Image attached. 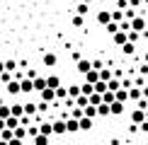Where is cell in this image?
<instances>
[{"mask_svg":"<svg viewBox=\"0 0 148 145\" xmlns=\"http://www.w3.org/2000/svg\"><path fill=\"white\" fill-rule=\"evenodd\" d=\"M41 63H44L46 68H53V65L58 63V56H56V53H53V51H46L44 56H41Z\"/></svg>","mask_w":148,"mask_h":145,"instance_id":"obj_1","label":"cell"},{"mask_svg":"<svg viewBox=\"0 0 148 145\" xmlns=\"http://www.w3.org/2000/svg\"><path fill=\"white\" fill-rule=\"evenodd\" d=\"M143 29H146V17H141V15H136V17H134V20H131V32H143Z\"/></svg>","mask_w":148,"mask_h":145,"instance_id":"obj_2","label":"cell"},{"mask_svg":"<svg viewBox=\"0 0 148 145\" xmlns=\"http://www.w3.org/2000/svg\"><path fill=\"white\" fill-rule=\"evenodd\" d=\"M131 121H134V126H141L146 121V111L143 109H134L131 111Z\"/></svg>","mask_w":148,"mask_h":145,"instance_id":"obj_3","label":"cell"},{"mask_svg":"<svg viewBox=\"0 0 148 145\" xmlns=\"http://www.w3.org/2000/svg\"><path fill=\"white\" fill-rule=\"evenodd\" d=\"M75 70H78V72H83V75H88V72L92 70V60H88V58H80Z\"/></svg>","mask_w":148,"mask_h":145,"instance_id":"obj_4","label":"cell"},{"mask_svg":"<svg viewBox=\"0 0 148 145\" xmlns=\"http://www.w3.org/2000/svg\"><path fill=\"white\" fill-rule=\"evenodd\" d=\"M97 22L107 27V24L112 22V10H100V12H97Z\"/></svg>","mask_w":148,"mask_h":145,"instance_id":"obj_5","label":"cell"},{"mask_svg":"<svg viewBox=\"0 0 148 145\" xmlns=\"http://www.w3.org/2000/svg\"><path fill=\"white\" fill-rule=\"evenodd\" d=\"M53 99H56V89L46 87L44 92H41V102H44V104H49V102H53Z\"/></svg>","mask_w":148,"mask_h":145,"instance_id":"obj_6","label":"cell"},{"mask_svg":"<svg viewBox=\"0 0 148 145\" xmlns=\"http://www.w3.org/2000/svg\"><path fill=\"white\" fill-rule=\"evenodd\" d=\"M51 126H53V133H56V136H63V133H68V131H66V121H61V119H56Z\"/></svg>","mask_w":148,"mask_h":145,"instance_id":"obj_7","label":"cell"},{"mask_svg":"<svg viewBox=\"0 0 148 145\" xmlns=\"http://www.w3.org/2000/svg\"><path fill=\"white\" fill-rule=\"evenodd\" d=\"M114 44H119V46H124V44H129V32H116L114 36Z\"/></svg>","mask_w":148,"mask_h":145,"instance_id":"obj_8","label":"cell"},{"mask_svg":"<svg viewBox=\"0 0 148 145\" xmlns=\"http://www.w3.org/2000/svg\"><path fill=\"white\" fill-rule=\"evenodd\" d=\"M85 82H88V85H92V87H95V85L100 82V72H97V70H90L88 75H85Z\"/></svg>","mask_w":148,"mask_h":145,"instance_id":"obj_9","label":"cell"},{"mask_svg":"<svg viewBox=\"0 0 148 145\" xmlns=\"http://www.w3.org/2000/svg\"><path fill=\"white\" fill-rule=\"evenodd\" d=\"M20 89L22 92H34V80H29V77L20 80Z\"/></svg>","mask_w":148,"mask_h":145,"instance_id":"obj_10","label":"cell"},{"mask_svg":"<svg viewBox=\"0 0 148 145\" xmlns=\"http://www.w3.org/2000/svg\"><path fill=\"white\" fill-rule=\"evenodd\" d=\"M34 89H36V92H44V89H46V77L36 75L34 77Z\"/></svg>","mask_w":148,"mask_h":145,"instance_id":"obj_11","label":"cell"},{"mask_svg":"<svg viewBox=\"0 0 148 145\" xmlns=\"http://www.w3.org/2000/svg\"><path fill=\"white\" fill-rule=\"evenodd\" d=\"M10 111H12V116H15V119H22L24 116V104H12Z\"/></svg>","mask_w":148,"mask_h":145,"instance_id":"obj_12","label":"cell"},{"mask_svg":"<svg viewBox=\"0 0 148 145\" xmlns=\"http://www.w3.org/2000/svg\"><path fill=\"white\" fill-rule=\"evenodd\" d=\"M66 131H68V133H78L80 131V123L75 119H68V121H66Z\"/></svg>","mask_w":148,"mask_h":145,"instance_id":"obj_13","label":"cell"},{"mask_svg":"<svg viewBox=\"0 0 148 145\" xmlns=\"http://www.w3.org/2000/svg\"><path fill=\"white\" fill-rule=\"evenodd\" d=\"M46 87H51V89H58V87H61V80H58L56 75H49V77H46Z\"/></svg>","mask_w":148,"mask_h":145,"instance_id":"obj_14","label":"cell"},{"mask_svg":"<svg viewBox=\"0 0 148 145\" xmlns=\"http://www.w3.org/2000/svg\"><path fill=\"white\" fill-rule=\"evenodd\" d=\"M126 99H129V89H124V87H121L119 92H114V102H121V104H124Z\"/></svg>","mask_w":148,"mask_h":145,"instance_id":"obj_15","label":"cell"},{"mask_svg":"<svg viewBox=\"0 0 148 145\" xmlns=\"http://www.w3.org/2000/svg\"><path fill=\"white\" fill-rule=\"evenodd\" d=\"M109 109H112V114H114V116L124 114V104H121V102H112V104H109Z\"/></svg>","mask_w":148,"mask_h":145,"instance_id":"obj_16","label":"cell"},{"mask_svg":"<svg viewBox=\"0 0 148 145\" xmlns=\"http://www.w3.org/2000/svg\"><path fill=\"white\" fill-rule=\"evenodd\" d=\"M68 97L71 99H78L80 97V85H68Z\"/></svg>","mask_w":148,"mask_h":145,"instance_id":"obj_17","label":"cell"},{"mask_svg":"<svg viewBox=\"0 0 148 145\" xmlns=\"http://www.w3.org/2000/svg\"><path fill=\"white\" fill-rule=\"evenodd\" d=\"M8 92L17 97V94H20V92H22V89H20V82H17V80H12V82L8 85Z\"/></svg>","mask_w":148,"mask_h":145,"instance_id":"obj_18","label":"cell"},{"mask_svg":"<svg viewBox=\"0 0 148 145\" xmlns=\"http://www.w3.org/2000/svg\"><path fill=\"white\" fill-rule=\"evenodd\" d=\"M78 123H80V131H90L92 128V119H88V116H83Z\"/></svg>","mask_w":148,"mask_h":145,"instance_id":"obj_19","label":"cell"},{"mask_svg":"<svg viewBox=\"0 0 148 145\" xmlns=\"http://www.w3.org/2000/svg\"><path fill=\"white\" fill-rule=\"evenodd\" d=\"M141 97H143V94H141V89H138V87H131V89H129V99L141 102Z\"/></svg>","mask_w":148,"mask_h":145,"instance_id":"obj_20","label":"cell"},{"mask_svg":"<svg viewBox=\"0 0 148 145\" xmlns=\"http://www.w3.org/2000/svg\"><path fill=\"white\" fill-rule=\"evenodd\" d=\"M83 114H85V116H88V119H95V116H97V106H92V104H88V106L83 109Z\"/></svg>","mask_w":148,"mask_h":145,"instance_id":"obj_21","label":"cell"},{"mask_svg":"<svg viewBox=\"0 0 148 145\" xmlns=\"http://www.w3.org/2000/svg\"><path fill=\"white\" fill-rule=\"evenodd\" d=\"M17 126H20V119H15V116H10L8 121H5V128H10V131H15Z\"/></svg>","mask_w":148,"mask_h":145,"instance_id":"obj_22","label":"cell"},{"mask_svg":"<svg viewBox=\"0 0 148 145\" xmlns=\"http://www.w3.org/2000/svg\"><path fill=\"white\" fill-rule=\"evenodd\" d=\"M88 99H90V104H92V106H100V104H102V94H97V92H92Z\"/></svg>","mask_w":148,"mask_h":145,"instance_id":"obj_23","label":"cell"},{"mask_svg":"<svg viewBox=\"0 0 148 145\" xmlns=\"http://www.w3.org/2000/svg\"><path fill=\"white\" fill-rule=\"evenodd\" d=\"M97 114H100V116H109V114H112V109H109V104H104V102H102V104L97 106Z\"/></svg>","mask_w":148,"mask_h":145,"instance_id":"obj_24","label":"cell"},{"mask_svg":"<svg viewBox=\"0 0 148 145\" xmlns=\"http://www.w3.org/2000/svg\"><path fill=\"white\" fill-rule=\"evenodd\" d=\"M100 80H102V82H109V80H112V70H109V68H102V70H100Z\"/></svg>","mask_w":148,"mask_h":145,"instance_id":"obj_25","label":"cell"},{"mask_svg":"<svg viewBox=\"0 0 148 145\" xmlns=\"http://www.w3.org/2000/svg\"><path fill=\"white\" fill-rule=\"evenodd\" d=\"M39 133H41V136H51V133H53V126H51V123H41V126H39Z\"/></svg>","mask_w":148,"mask_h":145,"instance_id":"obj_26","label":"cell"},{"mask_svg":"<svg viewBox=\"0 0 148 145\" xmlns=\"http://www.w3.org/2000/svg\"><path fill=\"white\" fill-rule=\"evenodd\" d=\"M5 72H12V75L17 72V63L15 60H5Z\"/></svg>","mask_w":148,"mask_h":145,"instance_id":"obj_27","label":"cell"},{"mask_svg":"<svg viewBox=\"0 0 148 145\" xmlns=\"http://www.w3.org/2000/svg\"><path fill=\"white\" fill-rule=\"evenodd\" d=\"M95 92H97V94H104V92H109V87H107V82H102V80H100V82L95 85Z\"/></svg>","mask_w":148,"mask_h":145,"instance_id":"obj_28","label":"cell"},{"mask_svg":"<svg viewBox=\"0 0 148 145\" xmlns=\"http://www.w3.org/2000/svg\"><path fill=\"white\" fill-rule=\"evenodd\" d=\"M10 116H12V111H10V106H5V104H3V106H0V119H3V121H8Z\"/></svg>","mask_w":148,"mask_h":145,"instance_id":"obj_29","label":"cell"},{"mask_svg":"<svg viewBox=\"0 0 148 145\" xmlns=\"http://www.w3.org/2000/svg\"><path fill=\"white\" fill-rule=\"evenodd\" d=\"M75 12H78L80 17H85V15H88V12H90V5H85V3H80L78 7H75Z\"/></svg>","mask_w":148,"mask_h":145,"instance_id":"obj_30","label":"cell"},{"mask_svg":"<svg viewBox=\"0 0 148 145\" xmlns=\"http://www.w3.org/2000/svg\"><path fill=\"white\" fill-rule=\"evenodd\" d=\"M112 22H124V12H121V10H112Z\"/></svg>","mask_w":148,"mask_h":145,"instance_id":"obj_31","label":"cell"},{"mask_svg":"<svg viewBox=\"0 0 148 145\" xmlns=\"http://www.w3.org/2000/svg\"><path fill=\"white\" fill-rule=\"evenodd\" d=\"M34 145H49V136H34Z\"/></svg>","mask_w":148,"mask_h":145,"instance_id":"obj_32","label":"cell"},{"mask_svg":"<svg viewBox=\"0 0 148 145\" xmlns=\"http://www.w3.org/2000/svg\"><path fill=\"white\" fill-rule=\"evenodd\" d=\"M24 136H27V128H24V126H17V128H15V138H17V140H22Z\"/></svg>","mask_w":148,"mask_h":145,"instance_id":"obj_33","label":"cell"},{"mask_svg":"<svg viewBox=\"0 0 148 145\" xmlns=\"http://www.w3.org/2000/svg\"><path fill=\"white\" fill-rule=\"evenodd\" d=\"M104 29H107V32H109V34L114 36L116 32H119V24H116V22H109V24H107V27H104Z\"/></svg>","mask_w":148,"mask_h":145,"instance_id":"obj_34","label":"cell"},{"mask_svg":"<svg viewBox=\"0 0 148 145\" xmlns=\"http://www.w3.org/2000/svg\"><path fill=\"white\" fill-rule=\"evenodd\" d=\"M36 114V106L34 104H24V116H34Z\"/></svg>","mask_w":148,"mask_h":145,"instance_id":"obj_35","label":"cell"},{"mask_svg":"<svg viewBox=\"0 0 148 145\" xmlns=\"http://www.w3.org/2000/svg\"><path fill=\"white\" fill-rule=\"evenodd\" d=\"M102 102H104V104H112V102H114V92H104L102 94Z\"/></svg>","mask_w":148,"mask_h":145,"instance_id":"obj_36","label":"cell"},{"mask_svg":"<svg viewBox=\"0 0 148 145\" xmlns=\"http://www.w3.org/2000/svg\"><path fill=\"white\" fill-rule=\"evenodd\" d=\"M73 27H83V17L80 15H73Z\"/></svg>","mask_w":148,"mask_h":145,"instance_id":"obj_37","label":"cell"},{"mask_svg":"<svg viewBox=\"0 0 148 145\" xmlns=\"http://www.w3.org/2000/svg\"><path fill=\"white\" fill-rule=\"evenodd\" d=\"M66 94H68V87H58V89H56V97H61V99H63Z\"/></svg>","mask_w":148,"mask_h":145,"instance_id":"obj_38","label":"cell"},{"mask_svg":"<svg viewBox=\"0 0 148 145\" xmlns=\"http://www.w3.org/2000/svg\"><path fill=\"white\" fill-rule=\"evenodd\" d=\"M121 48H124V53H134V48H136V46H134L131 41H129V44H124V46H121Z\"/></svg>","mask_w":148,"mask_h":145,"instance_id":"obj_39","label":"cell"},{"mask_svg":"<svg viewBox=\"0 0 148 145\" xmlns=\"http://www.w3.org/2000/svg\"><path fill=\"white\" fill-rule=\"evenodd\" d=\"M138 128H141V131H143V133H148V121H143V123H141V126H138Z\"/></svg>","mask_w":148,"mask_h":145,"instance_id":"obj_40","label":"cell"},{"mask_svg":"<svg viewBox=\"0 0 148 145\" xmlns=\"http://www.w3.org/2000/svg\"><path fill=\"white\" fill-rule=\"evenodd\" d=\"M8 145H22V140H17V138H12V140H10Z\"/></svg>","mask_w":148,"mask_h":145,"instance_id":"obj_41","label":"cell"},{"mask_svg":"<svg viewBox=\"0 0 148 145\" xmlns=\"http://www.w3.org/2000/svg\"><path fill=\"white\" fill-rule=\"evenodd\" d=\"M3 72H5V63H3V60H0V75H3Z\"/></svg>","mask_w":148,"mask_h":145,"instance_id":"obj_42","label":"cell"},{"mask_svg":"<svg viewBox=\"0 0 148 145\" xmlns=\"http://www.w3.org/2000/svg\"><path fill=\"white\" fill-rule=\"evenodd\" d=\"M0 131H5V121L3 119H0Z\"/></svg>","mask_w":148,"mask_h":145,"instance_id":"obj_43","label":"cell"},{"mask_svg":"<svg viewBox=\"0 0 148 145\" xmlns=\"http://www.w3.org/2000/svg\"><path fill=\"white\" fill-rule=\"evenodd\" d=\"M83 3H85V5H88V3H92V0H83Z\"/></svg>","mask_w":148,"mask_h":145,"instance_id":"obj_44","label":"cell"},{"mask_svg":"<svg viewBox=\"0 0 148 145\" xmlns=\"http://www.w3.org/2000/svg\"><path fill=\"white\" fill-rule=\"evenodd\" d=\"M0 145H8V143H5V140H0Z\"/></svg>","mask_w":148,"mask_h":145,"instance_id":"obj_45","label":"cell"},{"mask_svg":"<svg viewBox=\"0 0 148 145\" xmlns=\"http://www.w3.org/2000/svg\"><path fill=\"white\" fill-rule=\"evenodd\" d=\"M146 87H148V75H146Z\"/></svg>","mask_w":148,"mask_h":145,"instance_id":"obj_46","label":"cell"},{"mask_svg":"<svg viewBox=\"0 0 148 145\" xmlns=\"http://www.w3.org/2000/svg\"><path fill=\"white\" fill-rule=\"evenodd\" d=\"M0 106H3V97H0Z\"/></svg>","mask_w":148,"mask_h":145,"instance_id":"obj_47","label":"cell"},{"mask_svg":"<svg viewBox=\"0 0 148 145\" xmlns=\"http://www.w3.org/2000/svg\"><path fill=\"white\" fill-rule=\"evenodd\" d=\"M146 121H148V111H146Z\"/></svg>","mask_w":148,"mask_h":145,"instance_id":"obj_48","label":"cell"},{"mask_svg":"<svg viewBox=\"0 0 148 145\" xmlns=\"http://www.w3.org/2000/svg\"><path fill=\"white\" fill-rule=\"evenodd\" d=\"M97 3H104V0H97Z\"/></svg>","mask_w":148,"mask_h":145,"instance_id":"obj_49","label":"cell"},{"mask_svg":"<svg viewBox=\"0 0 148 145\" xmlns=\"http://www.w3.org/2000/svg\"><path fill=\"white\" fill-rule=\"evenodd\" d=\"M143 145H148V140H146V143H143Z\"/></svg>","mask_w":148,"mask_h":145,"instance_id":"obj_50","label":"cell"}]
</instances>
